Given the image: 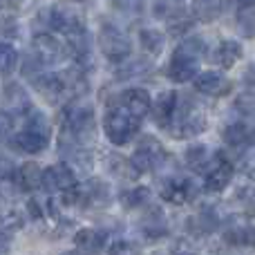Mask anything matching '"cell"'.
I'll list each match as a JSON object with an SVG mask.
<instances>
[{"mask_svg":"<svg viewBox=\"0 0 255 255\" xmlns=\"http://www.w3.org/2000/svg\"><path fill=\"white\" fill-rule=\"evenodd\" d=\"M170 253L172 255H197V247H193L188 240H177L170 247Z\"/></svg>","mask_w":255,"mask_h":255,"instance_id":"obj_31","label":"cell"},{"mask_svg":"<svg viewBox=\"0 0 255 255\" xmlns=\"http://www.w3.org/2000/svg\"><path fill=\"white\" fill-rule=\"evenodd\" d=\"M13 148L27 154H38L47 148L49 143V124L40 112H31L29 124L22 132H18L11 139Z\"/></svg>","mask_w":255,"mask_h":255,"instance_id":"obj_3","label":"cell"},{"mask_svg":"<svg viewBox=\"0 0 255 255\" xmlns=\"http://www.w3.org/2000/svg\"><path fill=\"white\" fill-rule=\"evenodd\" d=\"M238 4H240L242 9H251L253 4H255V0H238Z\"/></svg>","mask_w":255,"mask_h":255,"instance_id":"obj_35","label":"cell"},{"mask_svg":"<svg viewBox=\"0 0 255 255\" xmlns=\"http://www.w3.org/2000/svg\"><path fill=\"white\" fill-rule=\"evenodd\" d=\"M224 2L222 0H190V11L199 22H213L220 18Z\"/></svg>","mask_w":255,"mask_h":255,"instance_id":"obj_18","label":"cell"},{"mask_svg":"<svg viewBox=\"0 0 255 255\" xmlns=\"http://www.w3.org/2000/svg\"><path fill=\"white\" fill-rule=\"evenodd\" d=\"M63 255H85V253H81V251H70V253H63Z\"/></svg>","mask_w":255,"mask_h":255,"instance_id":"obj_38","label":"cell"},{"mask_svg":"<svg viewBox=\"0 0 255 255\" xmlns=\"http://www.w3.org/2000/svg\"><path fill=\"white\" fill-rule=\"evenodd\" d=\"M99 49L112 63H124L132 54L130 38L115 25H103L99 31Z\"/></svg>","mask_w":255,"mask_h":255,"instance_id":"obj_4","label":"cell"},{"mask_svg":"<svg viewBox=\"0 0 255 255\" xmlns=\"http://www.w3.org/2000/svg\"><path fill=\"white\" fill-rule=\"evenodd\" d=\"M195 90L206 97H220L229 90V81L222 72H215V70H208V72H202V74L195 76Z\"/></svg>","mask_w":255,"mask_h":255,"instance_id":"obj_13","label":"cell"},{"mask_svg":"<svg viewBox=\"0 0 255 255\" xmlns=\"http://www.w3.org/2000/svg\"><path fill=\"white\" fill-rule=\"evenodd\" d=\"M204 43L199 38H186L179 47L172 52L168 63V79L175 83L193 81L199 74V56L204 54Z\"/></svg>","mask_w":255,"mask_h":255,"instance_id":"obj_1","label":"cell"},{"mask_svg":"<svg viewBox=\"0 0 255 255\" xmlns=\"http://www.w3.org/2000/svg\"><path fill=\"white\" fill-rule=\"evenodd\" d=\"M204 188L211 193H222L233 179V163L226 161L222 154L211 157V161L204 166Z\"/></svg>","mask_w":255,"mask_h":255,"instance_id":"obj_8","label":"cell"},{"mask_svg":"<svg viewBox=\"0 0 255 255\" xmlns=\"http://www.w3.org/2000/svg\"><path fill=\"white\" fill-rule=\"evenodd\" d=\"M34 49L38 54L40 63H47V65H54V63H61L63 56H65L70 49L67 45H63L61 40H56L49 34H38L34 38Z\"/></svg>","mask_w":255,"mask_h":255,"instance_id":"obj_11","label":"cell"},{"mask_svg":"<svg viewBox=\"0 0 255 255\" xmlns=\"http://www.w3.org/2000/svg\"><path fill=\"white\" fill-rule=\"evenodd\" d=\"M222 136H224V141L231 145V148H244V145H249L253 139L249 126L242 124V121H235V124L226 126L224 132H222Z\"/></svg>","mask_w":255,"mask_h":255,"instance_id":"obj_21","label":"cell"},{"mask_svg":"<svg viewBox=\"0 0 255 255\" xmlns=\"http://www.w3.org/2000/svg\"><path fill=\"white\" fill-rule=\"evenodd\" d=\"M49 25H52V29L61 31V34H65V36H74V34L85 31L83 16H81L74 7H67V4L54 7L52 11H49Z\"/></svg>","mask_w":255,"mask_h":255,"instance_id":"obj_9","label":"cell"},{"mask_svg":"<svg viewBox=\"0 0 255 255\" xmlns=\"http://www.w3.org/2000/svg\"><path fill=\"white\" fill-rule=\"evenodd\" d=\"M65 132L72 139H83L90 136L94 132V108L90 103L81 101H72L65 108Z\"/></svg>","mask_w":255,"mask_h":255,"instance_id":"obj_5","label":"cell"},{"mask_svg":"<svg viewBox=\"0 0 255 255\" xmlns=\"http://www.w3.org/2000/svg\"><path fill=\"white\" fill-rule=\"evenodd\" d=\"M43 188L49 193H65L76 188V172L67 163H56L43 170Z\"/></svg>","mask_w":255,"mask_h":255,"instance_id":"obj_10","label":"cell"},{"mask_svg":"<svg viewBox=\"0 0 255 255\" xmlns=\"http://www.w3.org/2000/svg\"><path fill=\"white\" fill-rule=\"evenodd\" d=\"M161 197L170 204H184L186 199H188L186 197L184 186H181V181H170V184H166L163 190H161Z\"/></svg>","mask_w":255,"mask_h":255,"instance_id":"obj_27","label":"cell"},{"mask_svg":"<svg viewBox=\"0 0 255 255\" xmlns=\"http://www.w3.org/2000/svg\"><path fill=\"white\" fill-rule=\"evenodd\" d=\"M168 161L166 152H163L161 143L150 136H145L139 145H136L134 154L130 157V163L136 168V172H148V170H157L163 163Z\"/></svg>","mask_w":255,"mask_h":255,"instance_id":"obj_7","label":"cell"},{"mask_svg":"<svg viewBox=\"0 0 255 255\" xmlns=\"http://www.w3.org/2000/svg\"><path fill=\"white\" fill-rule=\"evenodd\" d=\"M20 224H22V217L16 211L0 213V233H13V231L20 229Z\"/></svg>","mask_w":255,"mask_h":255,"instance_id":"obj_28","label":"cell"},{"mask_svg":"<svg viewBox=\"0 0 255 255\" xmlns=\"http://www.w3.org/2000/svg\"><path fill=\"white\" fill-rule=\"evenodd\" d=\"M34 85L52 103H58L63 99V94H67L61 74H38V76H34Z\"/></svg>","mask_w":255,"mask_h":255,"instance_id":"obj_16","label":"cell"},{"mask_svg":"<svg viewBox=\"0 0 255 255\" xmlns=\"http://www.w3.org/2000/svg\"><path fill=\"white\" fill-rule=\"evenodd\" d=\"M150 106H152V99L143 88H130L121 94V108L136 121L150 115Z\"/></svg>","mask_w":255,"mask_h":255,"instance_id":"obj_12","label":"cell"},{"mask_svg":"<svg viewBox=\"0 0 255 255\" xmlns=\"http://www.w3.org/2000/svg\"><path fill=\"white\" fill-rule=\"evenodd\" d=\"M11 170H13V161H11V157H7L4 152H0V181L7 179V177L11 175Z\"/></svg>","mask_w":255,"mask_h":255,"instance_id":"obj_34","label":"cell"},{"mask_svg":"<svg viewBox=\"0 0 255 255\" xmlns=\"http://www.w3.org/2000/svg\"><path fill=\"white\" fill-rule=\"evenodd\" d=\"M103 132L115 145H124L136 132V119H132L124 108H110L103 117Z\"/></svg>","mask_w":255,"mask_h":255,"instance_id":"obj_6","label":"cell"},{"mask_svg":"<svg viewBox=\"0 0 255 255\" xmlns=\"http://www.w3.org/2000/svg\"><path fill=\"white\" fill-rule=\"evenodd\" d=\"M177 108V94L175 92H161L150 106V112H152V119L159 128H168L172 121V115H175Z\"/></svg>","mask_w":255,"mask_h":255,"instance_id":"obj_14","label":"cell"},{"mask_svg":"<svg viewBox=\"0 0 255 255\" xmlns=\"http://www.w3.org/2000/svg\"><path fill=\"white\" fill-rule=\"evenodd\" d=\"M240 31H242L244 36H249V38L255 36V11L253 9H244V11L240 13Z\"/></svg>","mask_w":255,"mask_h":255,"instance_id":"obj_29","label":"cell"},{"mask_svg":"<svg viewBox=\"0 0 255 255\" xmlns=\"http://www.w3.org/2000/svg\"><path fill=\"white\" fill-rule=\"evenodd\" d=\"M18 63V52L13 45L0 43V74H11L16 70Z\"/></svg>","mask_w":255,"mask_h":255,"instance_id":"obj_25","label":"cell"},{"mask_svg":"<svg viewBox=\"0 0 255 255\" xmlns=\"http://www.w3.org/2000/svg\"><path fill=\"white\" fill-rule=\"evenodd\" d=\"M110 255H139V251L128 242H117L110 247Z\"/></svg>","mask_w":255,"mask_h":255,"instance_id":"obj_33","label":"cell"},{"mask_svg":"<svg viewBox=\"0 0 255 255\" xmlns=\"http://www.w3.org/2000/svg\"><path fill=\"white\" fill-rule=\"evenodd\" d=\"M11 117L4 110H0V141H7L9 134H11Z\"/></svg>","mask_w":255,"mask_h":255,"instance_id":"obj_32","label":"cell"},{"mask_svg":"<svg viewBox=\"0 0 255 255\" xmlns=\"http://www.w3.org/2000/svg\"><path fill=\"white\" fill-rule=\"evenodd\" d=\"M206 115L204 110L197 106L195 101H184V103H177L175 108V115H172L170 121V130L175 136L179 139H188V136H197L206 130Z\"/></svg>","mask_w":255,"mask_h":255,"instance_id":"obj_2","label":"cell"},{"mask_svg":"<svg viewBox=\"0 0 255 255\" xmlns=\"http://www.w3.org/2000/svg\"><path fill=\"white\" fill-rule=\"evenodd\" d=\"M238 247H255V224H244L242 231H240L238 238Z\"/></svg>","mask_w":255,"mask_h":255,"instance_id":"obj_30","label":"cell"},{"mask_svg":"<svg viewBox=\"0 0 255 255\" xmlns=\"http://www.w3.org/2000/svg\"><path fill=\"white\" fill-rule=\"evenodd\" d=\"M7 251H9V247L2 242V240H0V255H7Z\"/></svg>","mask_w":255,"mask_h":255,"instance_id":"obj_37","label":"cell"},{"mask_svg":"<svg viewBox=\"0 0 255 255\" xmlns=\"http://www.w3.org/2000/svg\"><path fill=\"white\" fill-rule=\"evenodd\" d=\"M150 202V190L145 186H136V188H130L126 193H121V204L128 211H134V208H141Z\"/></svg>","mask_w":255,"mask_h":255,"instance_id":"obj_23","label":"cell"},{"mask_svg":"<svg viewBox=\"0 0 255 255\" xmlns=\"http://www.w3.org/2000/svg\"><path fill=\"white\" fill-rule=\"evenodd\" d=\"M242 54H244V49L238 40H222L215 52V63L220 67H224V70H231L242 58Z\"/></svg>","mask_w":255,"mask_h":255,"instance_id":"obj_19","label":"cell"},{"mask_svg":"<svg viewBox=\"0 0 255 255\" xmlns=\"http://www.w3.org/2000/svg\"><path fill=\"white\" fill-rule=\"evenodd\" d=\"M0 97H2V103L4 108H7L9 112H16V115H22V112L29 110V97H27L25 88L18 83H4L2 85V92H0Z\"/></svg>","mask_w":255,"mask_h":255,"instance_id":"obj_15","label":"cell"},{"mask_svg":"<svg viewBox=\"0 0 255 255\" xmlns=\"http://www.w3.org/2000/svg\"><path fill=\"white\" fill-rule=\"evenodd\" d=\"M186 0H154L152 2V16L157 20L175 22L184 16Z\"/></svg>","mask_w":255,"mask_h":255,"instance_id":"obj_17","label":"cell"},{"mask_svg":"<svg viewBox=\"0 0 255 255\" xmlns=\"http://www.w3.org/2000/svg\"><path fill=\"white\" fill-rule=\"evenodd\" d=\"M74 244L81 251H99L106 244V233H101L97 229H81L74 235Z\"/></svg>","mask_w":255,"mask_h":255,"instance_id":"obj_22","label":"cell"},{"mask_svg":"<svg viewBox=\"0 0 255 255\" xmlns=\"http://www.w3.org/2000/svg\"><path fill=\"white\" fill-rule=\"evenodd\" d=\"M186 161H188L193 168H197V170H204V166L211 161L208 148L206 145H190V148L186 150Z\"/></svg>","mask_w":255,"mask_h":255,"instance_id":"obj_26","label":"cell"},{"mask_svg":"<svg viewBox=\"0 0 255 255\" xmlns=\"http://www.w3.org/2000/svg\"><path fill=\"white\" fill-rule=\"evenodd\" d=\"M139 43L148 54L157 56V54H161L166 38H163V34L161 31H157V29H141L139 31Z\"/></svg>","mask_w":255,"mask_h":255,"instance_id":"obj_24","label":"cell"},{"mask_svg":"<svg viewBox=\"0 0 255 255\" xmlns=\"http://www.w3.org/2000/svg\"><path fill=\"white\" fill-rule=\"evenodd\" d=\"M251 141H253V143H255V136H253V139H251Z\"/></svg>","mask_w":255,"mask_h":255,"instance_id":"obj_39","label":"cell"},{"mask_svg":"<svg viewBox=\"0 0 255 255\" xmlns=\"http://www.w3.org/2000/svg\"><path fill=\"white\" fill-rule=\"evenodd\" d=\"M247 81H249V83H251L253 88H255V65L251 67V70H249V74H247Z\"/></svg>","mask_w":255,"mask_h":255,"instance_id":"obj_36","label":"cell"},{"mask_svg":"<svg viewBox=\"0 0 255 255\" xmlns=\"http://www.w3.org/2000/svg\"><path fill=\"white\" fill-rule=\"evenodd\" d=\"M18 184H20L22 190H29V193L43 188V168L34 161L20 166V170H18Z\"/></svg>","mask_w":255,"mask_h":255,"instance_id":"obj_20","label":"cell"}]
</instances>
